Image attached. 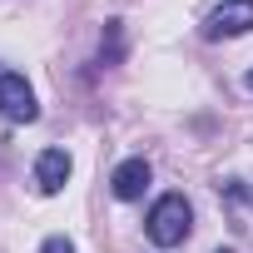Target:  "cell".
I'll return each instance as SVG.
<instances>
[{"mask_svg": "<svg viewBox=\"0 0 253 253\" xmlns=\"http://www.w3.org/2000/svg\"><path fill=\"white\" fill-rule=\"evenodd\" d=\"M70 154L65 149H45L40 159H35V184H40V194H60L65 189V179H70Z\"/></svg>", "mask_w": 253, "mask_h": 253, "instance_id": "5", "label": "cell"}, {"mask_svg": "<svg viewBox=\"0 0 253 253\" xmlns=\"http://www.w3.org/2000/svg\"><path fill=\"white\" fill-rule=\"evenodd\" d=\"M218 253H228V248H218Z\"/></svg>", "mask_w": 253, "mask_h": 253, "instance_id": "8", "label": "cell"}, {"mask_svg": "<svg viewBox=\"0 0 253 253\" xmlns=\"http://www.w3.org/2000/svg\"><path fill=\"white\" fill-rule=\"evenodd\" d=\"M189 223H194V209H189L184 194H164V199L149 209V238H154L159 248L184 243V238H189Z\"/></svg>", "mask_w": 253, "mask_h": 253, "instance_id": "1", "label": "cell"}, {"mask_svg": "<svg viewBox=\"0 0 253 253\" xmlns=\"http://www.w3.org/2000/svg\"><path fill=\"white\" fill-rule=\"evenodd\" d=\"M40 253H75V243H70L65 233H55V238H45V243H40Z\"/></svg>", "mask_w": 253, "mask_h": 253, "instance_id": "6", "label": "cell"}, {"mask_svg": "<svg viewBox=\"0 0 253 253\" xmlns=\"http://www.w3.org/2000/svg\"><path fill=\"white\" fill-rule=\"evenodd\" d=\"M253 30V0H223L218 10L204 15V35L223 40V35H248Z\"/></svg>", "mask_w": 253, "mask_h": 253, "instance_id": "3", "label": "cell"}, {"mask_svg": "<svg viewBox=\"0 0 253 253\" xmlns=\"http://www.w3.org/2000/svg\"><path fill=\"white\" fill-rule=\"evenodd\" d=\"M35 114H40V104H35V89L25 84V75L0 70V119H10V124H30Z\"/></svg>", "mask_w": 253, "mask_h": 253, "instance_id": "2", "label": "cell"}, {"mask_svg": "<svg viewBox=\"0 0 253 253\" xmlns=\"http://www.w3.org/2000/svg\"><path fill=\"white\" fill-rule=\"evenodd\" d=\"M248 89H253V70H248Z\"/></svg>", "mask_w": 253, "mask_h": 253, "instance_id": "7", "label": "cell"}, {"mask_svg": "<svg viewBox=\"0 0 253 253\" xmlns=\"http://www.w3.org/2000/svg\"><path fill=\"white\" fill-rule=\"evenodd\" d=\"M109 189H114V199H139L144 189H149V159H124L114 174H109Z\"/></svg>", "mask_w": 253, "mask_h": 253, "instance_id": "4", "label": "cell"}]
</instances>
